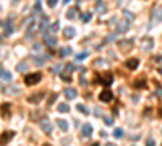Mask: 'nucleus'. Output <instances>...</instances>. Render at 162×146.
Listing matches in <instances>:
<instances>
[{"label":"nucleus","mask_w":162,"mask_h":146,"mask_svg":"<svg viewBox=\"0 0 162 146\" xmlns=\"http://www.w3.org/2000/svg\"><path fill=\"white\" fill-rule=\"evenodd\" d=\"M112 81H113V75L110 72L96 73V76H94V83H99V85H102V86H110Z\"/></svg>","instance_id":"1"},{"label":"nucleus","mask_w":162,"mask_h":146,"mask_svg":"<svg viewBox=\"0 0 162 146\" xmlns=\"http://www.w3.org/2000/svg\"><path fill=\"white\" fill-rule=\"evenodd\" d=\"M41 80H42V73H29V75H26V76H25V83L28 86L36 85V83H39Z\"/></svg>","instance_id":"2"},{"label":"nucleus","mask_w":162,"mask_h":146,"mask_svg":"<svg viewBox=\"0 0 162 146\" xmlns=\"http://www.w3.org/2000/svg\"><path fill=\"white\" fill-rule=\"evenodd\" d=\"M133 39H126V41H120L118 42V47H120L122 52H130V50L133 49Z\"/></svg>","instance_id":"3"},{"label":"nucleus","mask_w":162,"mask_h":146,"mask_svg":"<svg viewBox=\"0 0 162 146\" xmlns=\"http://www.w3.org/2000/svg\"><path fill=\"white\" fill-rule=\"evenodd\" d=\"M2 28H3V34L10 36V34L13 33V21H11V19H5V21L2 23Z\"/></svg>","instance_id":"4"},{"label":"nucleus","mask_w":162,"mask_h":146,"mask_svg":"<svg viewBox=\"0 0 162 146\" xmlns=\"http://www.w3.org/2000/svg\"><path fill=\"white\" fill-rule=\"evenodd\" d=\"M44 42H46L49 47H54L55 44H57V37H55L54 33H46V34H44Z\"/></svg>","instance_id":"5"},{"label":"nucleus","mask_w":162,"mask_h":146,"mask_svg":"<svg viewBox=\"0 0 162 146\" xmlns=\"http://www.w3.org/2000/svg\"><path fill=\"white\" fill-rule=\"evenodd\" d=\"M152 21H156V23L162 21V7L156 5L152 8Z\"/></svg>","instance_id":"6"},{"label":"nucleus","mask_w":162,"mask_h":146,"mask_svg":"<svg viewBox=\"0 0 162 146\" xmlns=\"http://www.w3.org/2000/svg\"><path fill=\"white\" fill-rule=\"evenodd\" d=\"M112 91H110L109 88H105L104 91H101V94H99V99L102 101V102H110L112 101Z\"/></svg>","instance_id":"7"},{"label":"nucleus","mask_w":162,"mask_h":146,"mask_svg":"<svg viewBox=\"0 0 162 146\" xmlns=\"http://www.w3.org/2000/svg\"><path fill=\"white\" fill-rule=\"evenodd\" d=\"M154 46V41L151 37H143L141 39V47H143V50H151Z\"/></svg>","instance_id":"8"},{"label":"nucleus","mask_w":162,"mask_h":146,"mask_svg":"<svg viewBox=\"0 0 162 146\" xmlns=\"http://www.w3.org/2000/svg\"><path fill=\"white\" fill-rule=\"evenodd\" d=\"M138 65H140V60H138V58H128V60H125V67L128 70H135Z\"/></svg>","instance_id":"9"},{"label":"nucleus","mask_w":162,"mask_h":146,"mask_svg":"<svg viewBox=\"0 0 162 146\" xmlns=\"http://www.w3.org/2000/svg\"><path fill=\"white\" fill-rule=\"evenodd\" d=\"M128 28H130L128 21H125V19H123V21H120L117 25V33L118 34H120V33H126V31H128Z\"/></svg>","instance_id":"10"},{"label":"nucleus","mask_w":162,"mask_h":146,"mask_svg":"<svg viewBox=\"0 0 162 146\" xmlns=\"http://www.w3.org/2000/svg\"><path fill=\"white\" fill-rule=\"evenodd\" d=\"M63 93H65V97H66V99H75V97L78 96V91H76L75 88H66Z\"/></svg>","instance_id":"11"},{"label":"nucleus","mask_w":162,"mask_h":146,"mask_svg":"<svg viewBox=\"0 0 162 146\" xmlns=\"http://www.w3.org/2000/svg\"><path fill=\"white\" fill-rule=\"evenodd\" d=\"M75 33H76V31H75V28L68 26V28H65V29H63V37H65V39H72L75 36Z\"/></svg>","instance_id":"12"},{"label":"nucleus","mask_w":162,"mask_h":146,"mask_svg":"<svg viewBox=\"0 0 162 146\" xmlns=\"http://www.w3.org/2000/svg\"><path fill=\"white\" fill-rule=\"evenodd\" d=\"M81 133H83V136H84V138H89L91 133H93V125H91V124H84V127H83Z\"/></svg>","instance_id":"13"},{"label":"nucleus","mask_w":162,"mask_h":146,"mask_svg":"<svg viewBox=\"0 0 162 146\" xmlns=\"http://www.w3.org/2000/svg\"><path fill=\"white\" fill-rule=\"evenodd\" d=\"M47 58H49V55H36L33 60H34V64H36V65H44L47 62Z\"/></svg>","instance_id":"14"},{"label":"nucleus","mask_w":162,"mask_h":146,"mask_svg":"<svg viewBox=\"0 0 162 146\" xmlns=\"http://www.w3.org/2000/svg\"><path fill=\"white\" fill-rule=\"evenodd\" d=\"M41 97H44V93H37V94H33V96H29V101L31 104H37V102H41Z\"/></svg>","instance_id":"15"},{"label":"nucleus","mask_w":162,"mask_h":146,"mask_svg":"<svg viewBox=\"0 0 162 146\" xmlns=\"http://www.w3.org/2000/svg\"><path fill=\"white\" fill-rule=\"evenodd\" d=\"M13 135H15L13 132H5V133H2V146H5L7 143H8Z\"/></svg>","instance_id":"16"},{"label":"nucleus","mask_w":162,"mask_h":146,"mask_svg":"<svg viewBox=\"0 0 162 146\" xmlns=\"http://www.w3.org/2000/svg\"><path fill=\"white\" fill-rule=\"evenodd\" d=\"M76 15H78V7H72V8L66 11V16H68L70 19H75V18H76Z\"/></svg>","instance_id":"17"},{"label":"nucleus","mask_w":162,"mask_h":146,"mask_svg":"<svg viewBox=\"0 0 162 146\" xmlns=\"http://www.w3.org/2000/svg\"><path fill=\"white\" fill-rule=\"evenodd\" d=\"M133 88H138V89H143V88H146V81H144V78H140L138 81L133 83Z\"/></svg>","instance_id":"18"},{"label":"nucleus","mask_w":162,"mask_h":146,"mask_svg":"<svg viewBox=\"0 0 162 146\" xmlns=\"http://www.w3.org/2000/svg\"><path fill=\"white\" fill-rule=\"evenodd\" d=\"M2 117H10V106L8 104H2Z\"/></svg>","instance_id":"19"},{"label":"nucleus","mask_w":162,"mask_h":146,"mask_svg":"<svg viewBox=\"0 0 162 146\" xmlns=\"http://www.w3.org/2000/svg\"><path fill=\"white\" fill-rule=\"evenodd\" d=\"M41 127H42V130H44L46 133H50V132H52V127H50V124H49L47 120L42 122V124H41Z\"/></svg>","instance_id":"20"},{"label":"nucleus","mask_w":162,"mask_h":146,"mask_svg":"<svg viewBox=\"0 0 162 146\" xmlns=\"http://www.w3.org/2000/svg\"><path fill=\"white\" fill-rule=\"evenodd\" d=\"M2 80H3V81H10V80H11V73L7 72L5 68H2Z\"/></svg>","instance_id":"21"},{"label":"nucleus","mask_w":162,"mask_h":146,"mask_svg":"<svg viewBox=\"0 0 162 146\" xmlns=\"http://www.w3.org/2000/svg\"><path fill=\"white\" fill-rule=\"evenodd\" d=\"M70 110L68 107V104H65V102H62V104H58V112H62V114H66Z\"/></svg>","instance_id":"22"},{"label":"nucleus","mask_w":162,"mask_h":146,"mask_svg":"<svg viewBox=\"0 0 162 146\" xmlns=\"http://www.w3.org/2000/svg\"><path fill=\"white\" fill-rule=\"evenodd\" d=\"M57 125L60 127V130H63V132H66V130H68V124H66L65 120H57Z\"/></svg>","instance_id":"23"},{"label":"nucleus","mask_w":162,"mask_h":146,"mask_svg":"<svg viewBox=\"0 0 162 146\" xmlns=\"http://www.w3.org/2000/svg\"><path fill=\"white\" fill-rule=\"evenodd\" d=\"M16 70H18V72H26V70H28V64H26V62H21V64H18V65H16Z\"/></svg>","instance_id":"24"},{"label":"nucleus","mask_w":162,"mask_h":146,"mask_svg":"<svg viewBox=\"0 0 162 146\" xmlns=\"http://www.w3.org/2000/svg\"><path fill=\"white\" fill-rule=\"evenodd\" d=\"M68 54H72V49H70V47H62V49H60V55H62V57H66Z\"/></svg>","instance_id":"25"},{"label":"nucleus","mask_w":162,"mask_h":146,"mask_svg":"<svg viewBox=\"0 0 162 146\" xmlns=\"http://www.w3.org/2000/svg\"><path fill=\"white\" fill-rule=\"evenodd\" d=\"M89 19H91V13H89V11H84V13L81 15V21L83 23H88Z\"/></svg>","instance_id":"26"},{"label":"nucleus","mask_w":162,"mask_h":146,"mask_svg":"<svg viewBox=\"0 0 162 146\" xmlns=\"http://www.w3.org/2000/svg\"><path fill=\"white\" fill-rule=\"evenodd\" d=\"M76 109L80 110L81 114H84V115H88V114H89V112H88V107H86V106H83V104H78Z\"/></svg>","instance_id":"27"},{"label":"nucleus","mask_w":162,"mask_h":146,"mask_svg":"<svg viewBox=\"0 0 162 146\" xmlns=\"http://www.w3.org/2000/svg\"><path fill=\"white\" fill-rule=\"evenodd\" d=\"M88 55H89V54L86 52V50H84V52H80V54L76 55V60H78V62H81V60H84V58L88 57Z\"/></svg>","instance_id":"28"},{"label":"nucleus","mask_w":162,"mask_h":146,"mask_svg":"<svg viewBox=\"0 0 162 146\" xmlns=\"http://www.w3.org/2000/svg\"><path fill=\"white\" fill-rule=\"evenodd\" d=\"M113 136H115V138H122V136H123V130H122V128H115V130H113Z\"/></svg>","instance_id":"29"},{"label":"nucleus","mask_w":162,"mask_h":146,"mask_svg":"<svg viewBox=\"0 0 162 146\" xmlns=\"http://www.w3.org/2000/svg\"><path fill=\"white\" fill-rule=\"evenodd\" d=\"M123 15H125L126 18H128V21H131V19L135 18V15H133L131 11H128V10H123Z\"/></svg>","instance_id":"30"},{"label":"nucleus","mask_w":162,"mask_h":146,"mask_svg":"<svg viewBox=\"0 0 162 146\" xmlns=\"http://www.w3.org/2000/svg\"><path fill=\"white\" fill-rule=\"evenodd\" d=\"M57 29H58V23H52L49 28V33H54V31H57Z\"/></svg>","instance_id":"31"},{"label":"nucleus","mask_w":162,"mask_h":146,"mask_svg":"<svg viewBox=\"0 0 162 146\" xmlns=\"http://www.w3.org/2000/svg\"><path fill=\"white\" fill-rule=\"evenodd\" d=\"M97 10H99L101 13H104V11H105V5L102 2H99V3H97Z\"/></svg>","instance_id":"32"},{"label":"nucleus","mask_w":162,"mask_h":146,"mask_svg":"<svg viewBox=\"0 0 162 146\" xmlns=\"http://www.w3.org/2000/svg\"><path fill=\"white\" fill-rule=\"evenodd\" d=\"M104 122H105L107 125H112V124H113V119H112V117H104Z\"/></svg>","instance_id":"33"},{"label":"nucleus","mask_w":162,"mask_h":146,"mask_svg":"<svg viewBox=\"0 0 162 146\" xmlns=\"http://www.w3.org/2000/svg\"><path fill=\"white\" fill-rule=\"evenodd\" d=\"M146 146H156V143H154V140H152V138H149V140L146 141Z\"/></svg>","instance_id":"34"},{"label":"nucleus","mask_w":162,"mask_h":146,"mask_svg":"<svg viewBox=\"0 0 162 146\" xmlns=\"http://www.w3.org/2000/svg\"><path fill=\"white\" fill-rule=\"evenodd\" d=\"M94 65H104V58H97V60L94 62Z\"/></svg>","instance_id":"35"},{"label":"nucleus","mask_w":162,"mask_h":146,"mask_svg":"<svg viewBox=\"0 0 162 146\" xmlns=\"http://www.w3.org/2000/svg\"><path fill=\"white\" fill-rule=\"evenodd\" d=\"M33 50H34V52H39V50H41V46H39V44H34Z\"/></svg>","instance_id":"36"},{"label":"nucleus","mask_w":162,"mask_h":146,"mask_svg":"<svg viewBox=\"0 0 162 146\" xmlns=\"http://www.w3.org/2000/svg\"><path fill=\"white\" fill-rule=\"evenodd\" d=\"M66 70H68V72H73V70H75V65L68 64V65H66Z\"/></svg>","instance_id":"37"},{"label":"nucleus","mask_w":162,"mask_h":146,"mask_svg":"<svg viewBox=\"0 0 162 146\" xmlns=\"http://www.w3.org/2000/svg\"><path fill=\"white\" fill-rule=\"evenodd\" d=\"M55 97H57V94H52V96H50V99H49V104H54Z\"/></svg>","instance_id":"38"},{"label":"nucleus","mask_w":162,"mask_h":146,"mask_svg":"<svg viewBox=\"0 0 162 146\" xmlns=\"http://www.w3.org/2000/svg\"><path fill=\"white\" fill-rule=\"evenodd\" d=\"M60 68H62V65H57V67H54L52 68V72L55 73V72H60Z\"/></svg>","instance_id":"39"},{"label":"nucleus","mask_w":162,"mask_h":146,"mask_svg":"<svg viewBox=\"0 0 162 146\" xmlns=\"http://www.w3.org/2000/svg\"><path fill=\"white\" fill-rule=\"evenodd\" d=\"M57 5V0H49V7H55Z\"/></svg>","instance_id":"40"},{"label":"nucleus","mask_w":162,"mask_h":146,"mask_svg":"<svg viewBox=\"0 0 162 146\" xmlns=\"http://www.w3.org/2000/svg\"><path fill=\"white\" fill-rule=\"evenodd\" d=\"M94 115H96V117H101V115H102L101 110H99V109H96V110H94Z\"/></svg>","instance_id":"41"},{"label":"nucleus","mask_w":162,"mask_h":146,"mask_svg":"<svg viewBox=\"0 0 162 146\" xmlns=\"http://www.w3.org/2000/svg\"><path fill=\"white\" fill-rule=\"evenodd\" d=\"M34 10H36V11H41V3H36V7H34Z\"/></svg>","instance_id":"42"},{"label":"nucleus","mask_w":162,"mask_h":146,"mask_svg":"<svg viewBox=\"0 0 162 146\" xmlns=\"http://www.w3.org/2000/svg\"><path fill=\"white\" fill-rule=\"evenodd\" d=\"M113 39H115V34H113V36H109L107 39H105V41H107V42H109V41H113Z\"/></svg>","instance_id":"43"},{"label":"nucleus","mask_w":162,"mask_h":146,"mask_svg":"<svg viewBox=\"0 0 162 146\" xmlns=\"http://www.w3.org/2000/svg\"><path fill=\"white\" fill-rule=\"evenodd\" d=\"M80 81H81V85H86V80H84V76H81V78H80Z\"/></svg>","instance_id":"44"},{"label":"nucleus","mask_w":162,"mask_h":146,"mask_svg":"<svg viewBox=\"0 0 162 146\" xmlns=\"http://www.w3.org/2000/svg\"><path fill=\"white\" fill-rule=\"evenodd\" d=\"M105 146H117V145H113V143H107Z\"/></svg>","instance_id":"45"},{"label":"nucleus","mask_w":162,"mask_h":146,"mask_svg":"<svg viewBox=\"0 0 162 146\" xmlns=\"http://www.w3.org/2000/svg\"><path fill=\"white\" fill-rule=\"evenodd\" d=\"M91 146H99V143H94V145H91Z\"/></svg>","instance_id":"46"},{"label":"nucleus","mask_w":162,"mask_h":146,"mask_svg":"<svg viewBox=\"0 0 162 146\" xmlns=\"http://www.w3.org/2000/svg\"><path fill=\"white\" fill-rule=\"evenodd\" d=\"M42 146H50V145H49V143H46V145H42Z\"/></svg>","instance_id":"47"},{"label":"nucleus","mask_w":162,"mask_h":146,"mask_svg":"<svg viewBox=\"0 0 162 146\" xmlns=\"http://www.w3.org/2000/svg\"><path fill=\"white\" fill-rule=\"evenodd\" d=\"M63 2H65V3H68V2H70V0H63Z\"/></svg>","instance_id":"48"}]
</instances>
